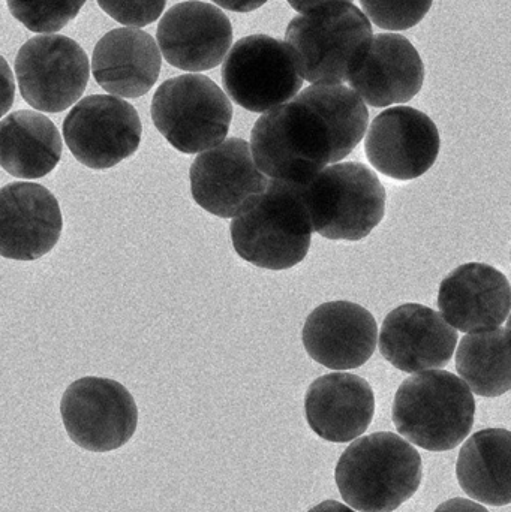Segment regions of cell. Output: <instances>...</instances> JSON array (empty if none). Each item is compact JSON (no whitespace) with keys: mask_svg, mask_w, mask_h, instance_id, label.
<instances>
[{"mask_svg":"<svg viewBox=\"0 0 511 512\" xmlns=\"http://www.w3.org/2000/svg\"><path fill=\"white\" fill-rule=\"evenodd\" d=\"M369 111L342 84H312L266 111L251 132V153L267 179L302 186L344 161L368 131Z\"/></svg>","mask_w":511,"mask_h":512,"instance_id":"6da1fadb","label":"cell"},{"mask_svg":"<svg viewBox=\"0 0 511 512\" xmlns=\"http://www.w3.org/2000/svg\"><path fill=\"white\" fill-rule=\"evenodd\" d=\"M419 451L390 432L357 439L336 465L342 498L360 512H393L413 498L422 484Z\"/></svg>","mask_w":511,"mask_h":512,"instance_id":"7a4b0ae2","label":"cell"},{"mask_svg":"<svg viewBox=\"0 0 511 512\" xmlns=\"http://www.w3.org/2000/svg\"><path fill=\"white\" fill-rule=\"evenodd\" d=\"M234 251L249 264L281 271L308 256L312 225L300 186L269 179L266 191L243 206L230 225Z\"/></svg>","mask_w":511,"mask_h":512,"instance_id":"3957f363","label":"cell"},{"mask_svg":"<svg viewBox=\"0 0 511 512\" xmlns=\"http://www.w3.org/2000/svg\"><path fill=\"white\" fill-rule=\"evenodd\" d=\"M372 38L371 21L353 3H330L300 14L285 32L297 71L311 84L350 80Z\"/></svg>","mask_w":511,"mask_h":512,"instance_id":"277c9868","label":"cell"},{"mask_svg":"<svg viewBox=\"0 0 511 512\" xmlns=\"http://www.w3.org/2000/svg\"><path fill=\"white\" fill-rule=\"evenodd\" d=\"M393 423L408 441L426 451H449L470 435L476 400L468 385L447 370H426L396 391Z\"/></svg>","mask_w":511,"mask_h":512,"instance_id":"5b68a950","label":"cell"},{"mask_svg":"<svg viewBox=\"0 0 511 512\" xmlns=\"http://www.w3.org/2000/svg\"><path fill=\"white\" fill-rule=\"evenodd\" d=\"M312 231L324 239L359 242L386 215V189L362 162L329 165L300 186Z\"/></svg>","mask_w":511,"mask_h":512,"instance_id":"8992f818","label":"cell"},{"mask_svg":"<svg viewBox=\"0 0 511 512\" xmlns=\"http://www.w3.org/2000/svg\"><path fill=\"white\" fill-rule=\"evenodd\" d=\"M152 120L162 137L186 155L218 146L230 132L233 105L206 75L170 78L152 99Z\"/></svg>","mask_w":511,"mask_h":512,"instance_id":"52a82bcc","label":"cell"},{"mask_svg":"<svg viewBox=\"0 0 511 512\" xmlns=\"http://www.w3.org/2000/svg\"><path fill=\"white\" fill-rule=\"evenodd\" d=\"M225 92L251 113H266L291 101L302 90L290 48L269 35L239 39L222 65Z\"/></svg>","mask_w":511,"mask_h":512,"instance_id":"ba28073f","label":"cell"},{"mask_svg":"<svg viewBox=\"0 0 511 512\" xmlns=\"http://www.w3.org/2000/svg\"><path fill=\"white\" fill-rule=\"evenodd\" d=\"M60 414L71 441L92 453L119 450L137 430V403L113 379L87 376L72 382L63 394Z\"/></svg>","mask_w":511,"mask_h":512,"instance_id":"9c48e42d","label":"cell"},{"mask_svg":"<svg viewBox=\"0 0 511 512\" xmlns=\"http://www.w3.org/2000/svg\"><path fill=\"white\" fill-rule=\"evenodd\" d=\"M15 77L24 101L42 113H62L86 90L90 77L86 51L63 35L29 39L15 59Z\"/></svg>","mask_w":511,"mask_h":512,"instance_id":"30bf717a","label":"cell"},{"mask_svg":"<svg viewBox=\"0 0 511 512\" xmlns=\"http://www.w3.org/2000/svg\"><path fill=\"white\" fill-rule=\"evenodd\" d=\"M140 116L129 102L111 95L81 99L63 122V138L74 158L92 170H108L137 152Z\"/></svg>","mask_w":511,"mask_h":512,"instance_id":"8fae6325","label":"cell"},{"mask_svg":"<svg viewBox=\"0 0 511 512\" xmlns=\"http://www.w3.org/2000/svg\"><path fill=\"white\" fill-rule=\"evenodd\" d=\"M440 149V131L434 120L413 107H392L378 114L365 140L372 167L401 182L428 173Z\"/></svg>","mask_w":511,"mask_h":512,"instance_id":"7c38bea8","label":"cell"},{"mask_svg":"<svg viewBox=\"0 0 511 512\" xmlns=\"http://www.w3.org/2000/svg\"><path fill=\"white\" fill-rule=\"evenodd\" d=\"M195 203L210 215L233 219L245 204L266 191L269 179L252 159L242 138H228L201 152L189 171Z\"/></svg>","mask_w":511,"mask_h":512,"instance_id":"4fadbf2b","label":"cell"},{"mask_svg":"<svg viewBox=\"0 0 511 512\" xmlns=\"http://www.w3.org/2000/svg\"><path fill=\"white\" fill-rule=\"evenodd\" d=\"M233 44V26L212 3L189 0L165 12L158 24L164 59L182 71L201 72L224 62Z\"/></svg>","mask_w":511,"mask_h":512,"instance_id":"5bb4252c","label":"cell"},{"mask_svg":"<svg viewBox=\"0 0 511 512\" xmlns=\"http://www.w3.org/2000/svg\"><path fill=\"white\" fill-rule=\"evenodd\" d=\"M458 330L440 312L407 303L393 309L380 331V351L396 369L405 373L443 369L458 345Z\"/></svg>","mask_w":511,"mask_h":512,"instance_id":"9a60e30c","label":"cell"},{"mask_svg":"<svg viewBox=\"0 0 511 512\" xmlns=\"http://www.w3.org/2000/svg\"><path fill=\"white\" fill-rule=\"evenodd\" d=\"M63 230L59 201L36 183H9L0 189V256L35 261L59 242Z\"/></svg>","mask_w":511,"mask_h":512,"instance_id":"2e32d148","label":"cell"},{"mask_svg":"<svg viewBox=\"0 0 511 512\" xmlns=\"http://www.w3.org/2000/svg\"><path fill=\"white\" fill-rule=\"evenodd\" d=\"M302 340L309 357L327 369H357L374 355L378 325L360 304L329 301L312 310Z\"/></svg>","mask_w":511,"mask_h":512,"instance_id":"e0dca14e","label":"cell"},{"mask_svg":"<svg viewBox=\"0 0 511 512\" xmlns=\"http://www.w3.org/2000/svg\"><path fill=\"white\" fill-rule=\"evenodd\" d=\"M511 288L506 274L492 265L468 262L444 277L438 306L447 324L462 333H483L506 324Z\"/></svg>","mask_w":511,"mask_h":512,"instance_id":"ac0fdd59","label":"cell"},{"mask_svg":"<svg viewBox=\"0 0 511 512\" xmlns=\"http://www.w3.org/2000/svg\"><path fill=\"white\" fill-rule=\"evenodd\" d=\"M348 83L371 107L405 104L422 90L425 65L410 39L396 33H380L372 38Z\"/></svg>","mask_w":511,"mask_h":512,"instance_id":"d6986e66","label":"cell"},{"mask_svg":"<svg viewBox=\"0 0 511 512\" xmlns=\"http://www.w3.org/2000/svg\"><path fill=\"white\" fill-rule=\"evenodd\" d=\"M374 414V390L360 376L329 373L315 379L306 391V421L324 441H354L371 426Z\"/></svg>","mask_w":511,"mask_h":512,"instance_id":"ffe728a7","label":"cell"},{"mask_svg":"<svg viewBox=\"0 0 511 512\" xmlns=\"http://www.w3.org/2000/svg\"><path fill=\"white\" fill-rule=\"evenodd\" d=\"M161 65L155 39L137 27L110 30L93 50V77L105 92L117 98L146 95L158 81Z\"/></svg>","mask_w":511,"mask_h":512,"instance_id":"44dd1931","label":"cell"},{"mask_svg":"<svg viewBox=\"0 0 511 512\" xmlns=\"http://www.w3.org/2000/svg\"><path fill=\"white\" fill-rule=\"evenodd\" d=\"M59 129L38 111L20 110L0 122V167L17 179L47 176L62 158Z\"/></svg>","mask_w":511,"mask_h":512,"instance_id":"7402d4cb","label":"cell"},{"mask_svg":"<svg viewBox=\"0 0 511 512\" xmlns=\"http://www.w3.org/2000/svg\"><path fill=\"white\" fill-rule=\"evenodd\" d=\"M511 435L506 429L480 430L471 436L458 457L459 486L474 501L491 507L511 502Z\"/></svg>","mask_w":511,"mask_h":512,"instance_id":"603a6c76","label":"cell"},{"mask_svg":"<svg viewBox=\"0 0 511 512\" xmlns=\"http://www.w3.org/2000/svg\"><path fill=\"white\" fill-rule=\"evenodd\" d=\"M509 328L470 333L456 351V370L471 393L500 397L511 388Z\"/></svg>","mask_w":511,"mask_h":512,"instance_id":"cb8c5ba5","label":"cell"},{"mask_svg":"<svg viewBox=\"0 0 511 512\" xmlns=\"http://www.w3.org/2000/svg\"><path fill=\"white\" fill-rule=\"evenodd\" d=\"M9 11L35 33L62 30L77 17L86 0H6Z\"/></svg>","mask_w":511,"mask_h":512,"instance_id":"d4e9b609","label":"cell"},{"mask_svg":"<svg viewBox=\"0 0 511 512\" xmlns=\"http://www.w3.org/2000/svg\"><path fill=\"white\" fill-rule=\"evenodd\" d=\"M434 0H360L363 14L380 29L399 32L417 26Z\"/></svg>","mask_w":511,"mask_h":512,"instance_id":"484cf974","label":"cell"},{"mask_svg":"<svg viewBox=\"0 0 511 512\" xmlns=\"http://www.w3.org/2000/svg\"><path fill=\"white\" fill-rule=\"evenodd\" d=\"M105 14L123 26L144 27L155 23L164 12L167 0H96Z\"/></svg>","mask_w":511,"mask_h":512,"instance_id":"4316f807","label":"cell"},{"mask_svg":"<svg viewBox=\"0 0 511 512\" xmlns=\"http://www.w3.org/2000/svg\"><path fill=\"white\" fill-rule=\"evenodd\" d=\"M15 98L14 74L8 62L0 56V119L11 110Z\"/></svg>","mask_w":511,"mask_h":512,"instance_id":"83f0119b","label":"cell"},{"mask_svg":"<svg viewBox=\"0 0 511 512\" xmlns=\"http://www.w3.org/2000/svg\"><path fill=\"white\" fill-rule=\"evenodd\" d=\"M434 512H489L483 505L468 499L455 498L444 502Z\"/></svg>","mask_w":511,"mask_h":512,"instance_id":"f1b7e54d","label":"cell"},{"mask_svg":"<svg viewBox=\"0 0 511 512\" xmlns=\"http://www.w3.org/2000/svg\"><path fill=\"white\" fill-rule=\"evenodd\" d=\"M212 2L221 6V8L227 9V11L251 12L261 8L269 0H212Z\"/></svg>","mask_w":511,"mask_h":512,"instance_id":"f546056e","label":"cell"},{"mask_svg":"<svg viewBox=\"0 0 511 512\" xmlns=\"http://www.w3.org/2000/svg\"><path fill=\"white\" fill-rule=\"evenodd\" d=\"M291 8L296 9L300 14L320 8V6L330 5V3H351L353 0H287Z\"/></svg>","mask_w":511,"mask_h":512,"instance_id":"4dcf8cb0","label":"cell"},{"mask_svg":"<svg viewBox=\"0 0 511 512\" xmlns=\"http://www.w3.org/2000/svg\"><path fill=\"white\" fill-rule=\"evenodd\" d=\"M308 512H356L351 510L347 505L341 504V502L336 501H324L321 502L317 507L312 508Z\"/></svg>","mask_w":511,"mask_h":512,"instance_id":"1f68e13d","label":"cell"}]
</instances>
